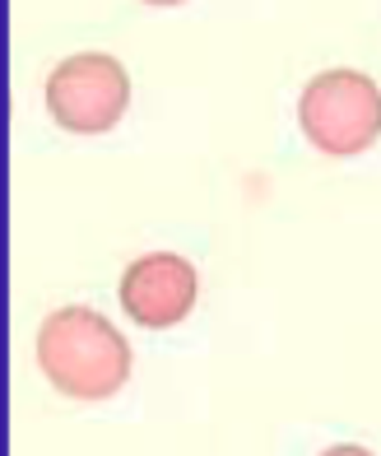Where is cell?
I'll return each instance as SVG.
<instances>
[{
  "label": "cell",
  "mask_w": 381,
  "mask_h": 456,
  "mask_svg": "<svg viewBox=\"0 0 381 456\" xmlns=\"http://www.w3.org/2000/svg\"><path fill=\"white\" fill-rule=\"evenodd\" d=\"M37 368L61 396L108 401L131 382V345L93 307H56L37 326Z\"/></svg>",
  "instance_id": "cell-1"
},
{
  "label": "cell",
  "mask_w": 381,
  "mask_h": 456,
  "mask_svg": "<svg viewBox=\"0 0 381 456\" xmlns=\"http://www.w3.org/2000/svg\"><path fill=\"white\" fill-rule=\"evenodd\" d=\"M298 126L326 159H353L381 135V89L363 70H321L298 98Z\"/></svg>",
  "instance_id": "cell-2"
},
{
  "label": "cell",
  "mask_w": 381,
  "mask_h": 456,
  "mask_svg": "<svg viewBox=\"0 0 381 456\" xmlns=\"http://www.w3.org/2000/svg\"><path fill=\"white\" fill-rule=\"evenodd\" d=\"M42 98H47V112L61 131L102 135L131 108V79H126V66L117 56L79 52V56H66L47 75Z\"/></svg>",
  "instance_id": "cell-3"
},
{
  "label": "cell",
  "mask_w": 381,
  "mask_h": 456,
  "mask_svg": "<svg viewBox=\"0 0 381 456\" xmlns=\"http://www.w3.org/2000/svg\"><path fill=\"white\" fill-rule=\"evenodd\" d=\"M196 294H200L196 265L177 252H150V256L131 261L121 275V289H117L121 313L144 330L177 326L196 307Z\"/></svg>",
  "instance_id": "cell-4"
},
{
  "label": "cell",
  "mask_w": 381,
  "mask_h": 456,
  "mask_svg": "<svg viewBox=\"0 0 381 456\" xmlns=\"http://www.w3.org/2000/svg\"><path fill=\"white\" fill-rule=\"evenodd\" d=\"M321 456H377V452H368V447H358V443H335V447H326Z\"/></svg>",
  "instance_id": "cell-5"
},
{
  "label": "cell",
  "mask_w": 381,
  "mask_h": 456,
  "mask_svg": "<svg viewBox=\"0 0 381 456\" xmlns=\"http://www.w3.org/2000/svg\"><path fill=\"white\" fill-rule=\"evenodd\" d=\"M144 5H158V10H167V5H182V0H144Z\"/></svg>",
  "instance_id": "cell-6"
}]
</instances>
